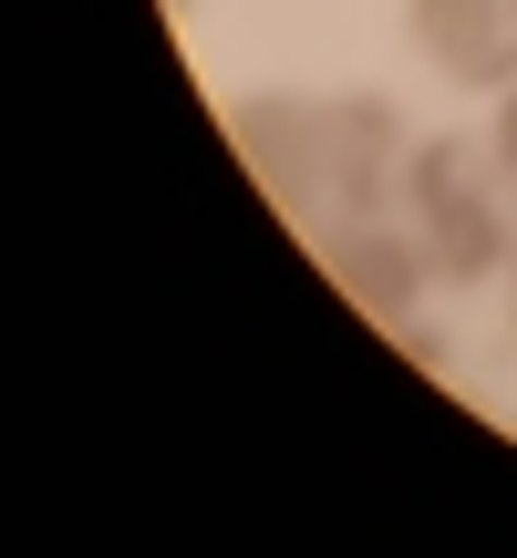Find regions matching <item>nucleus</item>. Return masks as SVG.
<instances>
[{"instance_id": "obj_2", "label": "nucleus", "mask_w": 517, "mask_h": 558, "mask_svg": "<svg viewBox=\"0 0 517 558\" xmlns=\"http://www.w3.org/2000/svg\"><path fill=\"white\" fill-rule=\"evenodd\" d=\"M404 21H414V52L445 83H486V94L517 83V11L507 0H414Z\"/></svg>"}, {"instance_id": "obj_7", "label": "nucleus", "mask_w": 517, "mask_h": 558, "mask_svg": "<svg viewBox=\"0 0 517 558\" xmlns=\"http://www.w3.org/2000/svg\"><path fill=\"white\" fill-rule=\"evenodd\" d=\"M507 11H517V0H507Z\"/></svg>"}, {"instance_id": "obj_5", "label": "nucleus", "mask_w": 517, "mask_h": 558, "mask_svg": "<svg viewBox=\"0 0 517 558\" xmlns=\"http://www.w3.org/2000/svg\"><path fill=\"white\" fill-rule=\"evenodd\" d=\"M228 135L249 145V166L269 177V197H279V207H300V186H311V135H321V104L249 94L239 114H228Z\"/></svg>"}, {"instance_id": "obj_1", "label": "nucleus", "mask_w": 517, "mask_h": 558, "mask_svg": "<svg viewBox=\"0 0 517 558\" xmlns=\"http://www.w3.org/2000/svg\"><path fill=\"white\" fill-rule=\"evenodd\" d=\"M404 124L383 94H341L321 104V135H311V186H300V218L321 228H362L383 207V166H394Z\"/></svg>"}, {"instance_id": "obj_4", "label": "nucleus", "mask_w": 517, "mask_h": 558, "mask_svg": "<svg viewBox=\"0 0 517 558\" xmlns=\"http://www.w3.org/2000/svg\"><path fill=\"white\" fill-rule=\"evenodd\" d=\"M424 269L456 279V290H477L497 259H517L507 248V218H497V186H456V197H424Z\"/></svg>"}, {"instance_id": "obj_3", "label": "nucleus", "mask_w": 517, "mask_h": 558, "mask_svg": "<svg viewBox=\"0 0 517 558\" xmlns=\"http://www.w3.org/2000/svg\"><path fill=\"white\" fill-rule=\"evenodd\" d=\"M321 269L341 279V300H352V311H373V320H404L414 311V290L435 269H424V239H394V228H332V239H321Z\"/></svg>"}, {"instance_id": "obj_6", "label": "nucleus", "mask_w": 517, "mask_h": 558, "mask_svg": "<svg viewBox=\"0 0 517 558\" xmlns=\"http://www.w3.org/2000/svg\"><path fill=\"white\" fill-rule=\"evenodd\" d=\"M486 145H497V177L517 186V83H507V94H497V135H486Z\"/></svg>"}]
</instances>
